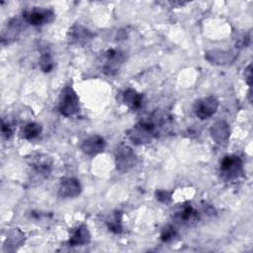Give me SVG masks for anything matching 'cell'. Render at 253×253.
I'll list each match as a JSON object with an SVG mask.
<instances>
[{
    "label": "cell",
    "instance_id": "cell-1",
    "mask_svg": "<svg viewBox=\"0 0 253 253\" xmlns=\"http://www.w3.org/2000/svg\"><path fill=\"white\" fill-rule=\"evenodd\" d=\"M158 126H162V122L158 123L154 118L143 120L128 130V138L135 144L148 143L157 135Z\"/></svg>",
    "mask_w": 253,
    "mask_h": 253
},
{
    "label": "cell",
    "instance_id": "cell-2",
    "mask_svg": "<svg viewBox=\"0 0 253 253\" xmlns=\"http://www.w3.org/2000/svg\"><path fill=\"white\" fill-rule=\"evenodd\" d=\"M220 176L225 181L238 180L243 175L242 159L235 154L226 155L220 162Z\"/></svg>",
    "mask_w": 253,
    "mask_h": 253
},
{
    "label": "cell",
    "instance_id": "cell-3",
    "mask_svg": "<svg viewBox=\"0 0 253 253\" xmlns=\"http://www.w3.org/2000/svg\"><path fill=\"white\" fill-rule=\"evenodd\" d=\"M58 110L65 117H73L80 111L79 98L71 86H65L60 93Z\"/></svg>",
    "mask_w": 253,
    "mask_h": 253
},
{
    "label": "cell",
    "instance_id": "cell-4",
    "mask_svg": "<svg viewBox=\"0 0 253 253\" xmlns=\"http://www.w3.org/2000/svg\"><path fill=\"white\" fill-rule=\"evenodd\" d=\"M219 102L213 96H208L199 99L194 104V112L201 120H206L212 117L217 111Z\"/></svg>",
    "mask_w": 253,
    "mask_h": 253
},
{
    "label": "cell",
    "instance_id": "cell-5",
    "mask_svg": "<svg viewBox=\"0 0 253 253\" xmlns=\"http://www.w3.org/2000/svg\"><path fill=\"white\" fill-rule=\"evenodd\" d=\"M136 163V156L132 149L127 145H120L116 149V165L118 170L126 172Z\"/></svg>",
    "mask_w": 253,
    "mask_h": 253
},
{
    "label": "cell",
    "instance_id": "cell-6",
    "mask_svg": "<svg viewBox=\"0 0 253 253\" xmlns=\"http://www.w3.org/2000/svg\"><path fill=\"white\" fill-rule=\"evenodd\" d=\"M23 16L25 20L33 26H42L43 24L49 23L53 20L54 14L51 10H46V9H32L25 11L23 13Z\"/></svg>",
    "mask_w": 253,
    "mask_h": 253
},
{
    "label": "cell",
    "instance_id": "cell-7",
    "mask_svg": "<svg viewBox=\"0 0 253 253\" xmlns=\"http://www.w3.org/2000/svg\"><path fill=\"white\" fill-rule=\"evenodd\" d=\"M174 219L181 225L191 226L200 220V214L193 206L185 205L175 212Z\"/></svg>",
    "mask_w": 253,
    "mask_h": 253
},
{
    "label": "cell",
    "instance_id": "cell-8",
    "mask_svg": "<svg viewBox=\"0 0 253 253\" xmlns=\"http://www.w3.org/2000/svg\"><path fill=\"white\" fill-rule=\"evenodd\" d=\"M104 57L105 62L103 66V71L110 75L115 74L125 60L124 54L120 50L116 49L107 50L104 54Z\"/></svg>",
    "mask_w": 253,
    "mask_h": 253
},
{
    "label": "cell",
    "instance_id": "cell-9",
    "mask_svg": "<svg viewBox=\"0 0 253 253\" xmlns=\"http://www.w3.org/2000/svg\"><path fill=\"white\" fill-rule=\"evenodd\" d=\"M106 146L105 139L100 135H93L86 138L82 144L81 149L87 155H96L101 153Z\"/></svg>",
    "mask_w": 253,
    "mask_h": 253
},
{
    "label": "cell",
    "instance_id": "cell-10",
    "mask_svg": "<svg viewBox=\"0 0 253 253\" xmlns=\"http://www.w3.org/2000/svg\"><path fill=\"white\" fill-rule=\"evenodd\" d=\"M81 192V186L75 178H64L60 182L58 194L61 198H75Z\"/></svg>",
    "mask_w": 253,
    "mask_h": 253
},
{
    "label": "cell",
    "instance_id": "cell-11",
    "mask_svg": "<svg viewBox=\"0 0 253 253\" xmlns=\"http://www.w3.org/2000/svg\"><path fill=\"white\" fill-rule=\"evenodd\" d=\"M211 134L216 143H226L230 136L229 125L224 121L215 122L211 127Z\"/></svg>",
    "mask_w": 253,
    "mask_h": 253
},
{
    "label": "cell",
    "instance_id": "cell-12",
    "mask_svg": "<svg viewBox=\"0 0 253 253\" xmlns=\"http://www.w3.org/2000/svg\"><path fill=\"white\" fill-rule=\"evenodd\" d=\"M91 235L88 227L85 224H80L71 230V234L68 240L70 246L85 245L90 241Z\"/></svg>",
    "mask_w": 253,
    "mask_h": 253
},
{
    "label": "cell",
    "instance_id": "cell-13",
    "mask_svg": "<svg viewBox=\"0 0 253 253\" xmlns=\"http://www.w3.org/2000/svg\"><path fill=\"white\" fill-rule=\"evenodd\" d=\"M69 39L73 43L82 44L89 42L92 38V33L82 26H74L69 31Z\"/></svg>",
    "mask_w": 253,
    "mask_h": 253
},
{
    "label": "cell",
    "instance_id": "cell-14",
    "mask_svg": "<svg viewBox=\"0 0 253 253\" xmlns=\"http://www.w3.org/2000/svg\"><path fill=\"white\" fill-rule=\"evenodd\" d=\"M206 57L215 64H225L232 62L235 59L236 55L231 51L211 50L207 53Z\"/></svg>",
    "mask_w": 253,
    "mask_h": 253
},
{
    "label": "cell",
    "instance_id": "cell-15",
    "mask_svg": "<svg viewBox=\"0 0 253 253\" xmlns=\"http://www.w3.org/2000/svg\"><path fill=\"white\" fill-rule=\"evenodd\" d=\"M124 102L132 110H137L142 106L143 96L133 89H126L124 92Z\"/></svg>",
    "mask_w": 253,
    "mask_h": 253
},
{
    "label": "cell",
    "instance_id": "cell-16",
    "mask_svg": "<svg viewBox=\"0 0 253 253\" xmlns=\"http://www.w3.org/2000/svg\"><path fill=\"white\" fill-rule=\"evenodd\" d=\"M33 167L35 168V170L40 173L41 175H48L50 173V168H51V163L49 161V159L45 156L42 155H38L37 157H35L33 159L32 162Z\"/></svg>",
    "mask_w": 253,
    "mask_h": 253
},
{
    "label": "cell",
    "instance_id": "cell-17",
    "mask_svg": "<svg viewBox=\"0 0 253 253\" xmlns=\"http://www.w3.org/2000/svg\"><path fill=\"white\" fill-rule=\"evenodd\" d=\"M41 132L42 126L37 123H29L22 129V134L26 139H34L39 136Z\"/></svg>",
    "mask_w": 253,
    "mask_h": 253
},
{
    "label": "cell",
    "instance_id": "cell-18",
    "mask_svg": "<svg viewBox=\"0 0 253 253\" xmlns=\"http://www.w3.org/2000/svg\"><path fill=\"white\" fill-rule=\"evenodd\" d=\"M21 23L17 20V19H14L12 21L9 22L8 24V28L6 31H3V34H2V38L3 40L4 39H15L16 36L19 34L20 32V25Z\"/></svg>",
    "mask_w": 253,
    "mask_h": 253
},
{
    "label": "cell",
    "instance_id": "cell-19",
    "mask_svg": "<svg viewBox=\"0 0 253 253\" xmlns=\"http://www.w3.org/2000/svg\"><path fill=\"white\" fill-rule=\"evenodd\" d=\"M24 240H25V234L19 229H14L7 238V243H8L7 246L9 248L14 247V250H15L16 246H21Z\"/></svg>",
    "mask_w": 253,
    "mask_h": 253
},
{
    "label": "cell",
    "instance_id": "cell-20",
    "mask_svg": "<svg viewBox=\"0 0 253 253\" xmlns=\"http://www.w3.org/2000/svg\"><path fill=\"white\" fill-rule=\"evenodd\" d=\"M108 224V228L114 232V233H120L122 232L123 226H122V214L119 211H116L112 218L110 220H108L107 222Z\"/></svg>",
    "mask_w": 253,
    "mask_h": 253
},
{
    "label": "cell",
    "instance_id": "cell-21",
    "mask_svg": "<svg viewBox=\"0 0 253 253\" xmlns=\"http://www.w3.org/2000/svg\"><path fill=\"white\" fill-rule=\"evenodd\" d=\"M40 66H41L42 70L44 71V72H49V71L52 70V68H53V61L51 59L50 54L47 51L43 52L41 55Z\"/></svg>",
    "mask_w": 253,
    "mask_h": 253
},
{
    "label": "cell",
    "instance_id": "cell-22",
    "mask_svg": "<svg viewBox=\"0 0 253 253\" xmlns=\"http://www.w3.org/2000/svg\"><path fill=\"white\" fill-rule=\"evenodd\" d=\"M177 237V231L172 225L165 226L160 234V238L163 242H171Z\"/></svg>",
    "mask_w": 253,
    "mask_h": 253
},
{
    "label": "cell",
    "instance_id": "cell-23",
    "mask_svg": "<svg viewBox=\"0 0 253 253\" xmlns=\"http://www.w3.org/2000/svg\"><path fill=\"white\" fill-rule=\"evenodd\" d=\"M156 195V198L158 201H160L161 203L163 204H169L171 202V194L167 191H164V190H159V191H156L155 193Z\"/></svg>",
    "mask_w": 253,
    "mask_h": 253
},
{
    "label": "cell",
    "instance_id": "cell-24",
    "mask_svg": "<svg viewBox=\"0 0 253 253\" xmlns=\"http://www.w3.org/2000/svg\"><path fill=\"white\" fill-rule=\"evenodd\" d=\"M13 133V128L10 124H5L4 122L2 123V134L3 136L9 138Z\"/></svg>",
    "mask_w": 253,
    "mask_h": 253
},
{
    "label": "cell",
    "instance_id": "cell-25",
    "mask_svg": "<svg viewBox=\"0 0 253 253\" xmlns=\"http://www.w3.org/2000/svg\"><path fill=\"white\" fill-rule=\"evenodd\" d=\"M245 81L249 86H251V81H252V71H251V64L247 66L245 69Z\"/></svg>",
    "mask_w": 253,
    "mask_h": 253
}]
</instances>
